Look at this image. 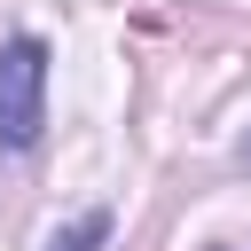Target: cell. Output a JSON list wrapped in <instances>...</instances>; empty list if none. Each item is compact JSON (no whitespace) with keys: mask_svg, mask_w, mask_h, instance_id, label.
I'll list each match as a JSON object with an SVG mask.
<instances>
[{"mask_svg":"<svg viewBox=\"0 0 251 251\" xmlns=\"http://www.w3.org/2000/svg\"><path fill=\"white\" fill-rule=\"evenodd\" d=\"M47 126V39H0V149H31Z\"/></svg>","mask_w":251,"mask_h":251,"instance_id":"6da1fadb","label":"cell"},{"mask_svg":"<svg viewBox=\"0 0 251 251\" xmlns=\"http://www.w3.org/2000/svg\"><path fill=\"white\" fill-rule=\"evenodd\" d=\"M102 243H110V204H94V212H78L71 227L47 235V251H102Z\"/></svg>","mask_w":251,"mask_h":251,"instance_id":"7a4b0ae2","label":"cell"}]
</instances>
